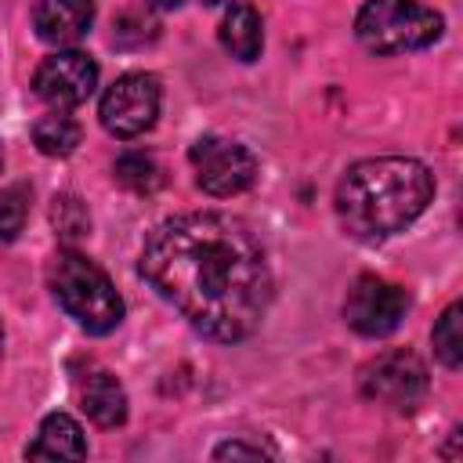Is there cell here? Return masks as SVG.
Instances as JSON below:
<instances>
[{"mask_svg":"<svg viewBox=\"0 0 463 463\" xmlns=\"http://www.w3.org/2000/svg\"><path fill=\"white\" fill-rule=\"evenodd\" d=\"M192 170H195V184L210 195H239L253 184L257 177V159L246 145L232 141V137H217V134H203L192 152Z\"/></svg>","mask_w":463,"mask_h":463,"instance_id":"5b68a950","label":"cell"},{"mask_svg":"<svg viewBox=\"0 0 463 463\" xmlns=\"http://www.w3.org/2000/svg\"><path fill=\"white\" fill-rule=\"evenodd\" d=\"M459 304H449L441 311V318L434 322V354L441 358V365L459 369L463 365V329H459Z\"/></svg>","mask_w":463,"mask_h":463,"instance_id":"9a60e30c","label":"cell"},{"mask_svg":"<svg viewBox=\"0 0 463 463\" xmlns=\"http://www.w3.org/2000/svg\"><path fill=\"white\" fill-rule=\"evenodd\" d=\"M25 213H29V192L22 184L0 188V242H11L22 232Z\"/></svg>","mask_w":463,"mask_h":463,"instance_id":"e0dca14e","label":"cell"},{"mask_svg":"<svg viewBox=\"0 0 463 463\" xmlns=\"http://www.w3.org/2000/svg\"><path fill=\"white\" fill-rule=\"evenodd\" d=\"M434 177L420 159L376 156L354 163L336 184V217L351 239L380 242L405 232L430 203Z\"/></svg>","mask_w":463,"mask_h":463,"instance_id":"7a4b0ae2","label":"cell"},{"mask_svg":"<svg viewBox=\"0 0 463 463\" xmlns=\"http://www.w3.org/2000/svg\"><path fill=\"white\" fill-rule=\"evenodd\" d=\"M116 181L134 192H152L159 184V166L141 152H127L116 159Z\"/></svg>","mask_w":463,"mask_h":463,"instance_id":"2e32d148","label":"cell"},{"mask_svg":"<svg viewBox=\"0 0 463 463\" xmlns=\"http://www.w3.org/2000/svg\"><path fill=\"white\" fill-rule=\"evenodd\" d=\"M47 282H51L54 300L65 307V315L80 329L101 336L123 322V300L116 286L109 282V275L90 257L76 250H61L47 268Z\"/></svg>","mask_w":463,"mask_h":463,"instance_id":"3957f363","label":"cell"},{"mask_svg":"<svg viewBox=\"0 0 463 463\" xmlns=\"http://www.w3.org/2000/svg\"><path fill=\"white\" fill-rule=\"evenodd\" d=\"M94 22V4L90 0H36L33 7V29L43 43L69 47L87 36Z\"/></svg>","mask_w":463,"mask_h":463,"instance_id":"8fae6325","label":"cell"},{"mask_svg":"<svg viewBox=\"0 0 463 463\" xmlns=\"http://www.w3.org/2000/svg\"><path fill=\"white\" fill-rule=\"evenodd\" d=\"M409 311V293L394 282H383L376 275H362L347 300H344V318L354 333L362 336H387L402 326Z\"/></svg>","mask_w":463,"mask_h":463,"instance_id":"ba28073f","label":"cell"},{"mask_svg":"<svg viewBox=\"0 0 463 463\" xmlns=\"http://www.w3.org/2000/svg\"><path fill=\"white\" fill-rule=\"evenodd\" d=\"M51 221H54V228H58V235L65 239V242H72V239H80V235H87V228H90V217H87V206L76 199V195H61V199H54V210H51Z\"/></svg>","mask_w":463,"mask_h":463,"instance_id":"ac0fdd59","label":"cell"},{"mask_svg":"<svg viewBox=\"0 0 463 463\" xmlns=\"http://www.w3.org/2000/svg\"><path fill=\"white\" fill-rule=\"evenodd\" d=\"M203 4H221V0H203Z\"/></svg>","mask_w":463,"mask_h":463,"instance_id":"7402d4cb","label":"cell"},{"mask_svg":"<svg viewBox=\"0 0 463 463\" xmlns=\"http://www.w3.org/2000/svg\"><path fill=\"white\" fill-rule=\"evenodd\" d=\"M152 4H156V7H181L184 0H152Z\"/></svg>","mask_w":463,"mask_h":463,"instance_id":"ffe728a7","label":"cell"},{"mask_svg":"<svg viewBox=\"0 0 463 463\" xmlns=\"http://www.w3.org/2000/svg\"><path fill=\"white\" fill-rule=\"evenodd\" d=\"M29 459H83L87 456V438L80 430V423L69 412H51L36 438L25 445Z\"/></svg>","mask_w":463,"mask_h":463,"instance_id":"7c38bea8","label":"cell"},{"mask_svg":"<svg viewBox=\"0 0 463 463\" xmlns=\"http://www.w3.org/2000/svg\"><path fill=\"white\" fill-rule=\"evenodd\" d=\"M0 354H4V326H0Z\"/></svg>","mask_w":463,"mask_h":463,"instance_id":"44dd1931","label":"cell"},{"mask_svg":"<svg viewBox=\"0 0 463 463\" xmlns=\"http://www.w3.org/2000/svg\"><path fill=\"white\" fill-rule=\"evenodd\" d=\"M33 141L43 156H69L80 145V123L65 109H54L33 123Z\"/></svg>","mask_w":463,"mask_h":463,"instance_id":"5bb4252c","label":"cell"},{"mask_svg":"<svg viewBox=\"0 0 463 463\" xmlns=\"http://www.w3.org/2000/svg\"><path fill=\"white\" fill-rule=\"evenodd\" d=\"M362 394L391 409H416L427 394V365L412 351H383L362 369Z\"/></svg>","mask_w":463,"mask_h":463,"instance_id":"52a82bcc","label":"cell"},{"mask_svg":"<svg viewBox=\"0 0 463 463\" xmlns=\"http://www.w3.org/2000/svg\"><path fill=\"white\" fill-rule=\"evenodd\" d=\"M101 127L116 137H137L145 130H152L156 116H159V80L148 72H127L119 76L105 98H101Z\"/></svg>","mask_w":463,"mask_h":463,"instance_id":"8992f818","label":"cell"},{"mask_svg":"<svg viewBox=\"0 0 463 463\" xmlns=\"http://www.w3.org/2000/svg\"><path fill=\"white\" fill-rule=\"evenodd\" d=\"M0 166H4V152H0Z\"/></svg>","mask_w":463,"mask_h":463,"instance_id":"603a6c76","label":"cell"},{"mask_svg":"<svg viewBox=\"0 0 463 463\" xmlns=\"http://www.w3.org/2000/svg\"><path fill=\"white\" fill-rule=\"evenodd\" d=\"M141 275L192 329L235 344L250 336L271 304V268L257 235L232 213H177L152 228Z\"/></svg>","mask_w":463,"mask_h":463,"instance_id":"6da1fadb","label":"cell"},{"mask_svg":"<svg viewBox=\"0 0 463 463\" xmlns=\"http://www.w3.org/2000/svg\"><path fill=\"white\" fill-rule=\"evenodd\" d=\"M441 25V14L416 0H365L354 18V36L373 54H405L430 47Z\"/></svg>","mask_w":463,"mask_h":463,"instance_id":"277c9868","label":"cell"},{"mask_svg":"<svg viewBox=\"0 0 463 463\" xmlns=\"http://www.w3.org/2000/svg\"><path fill=\"white\" fill-rule=\"evenodd\" d=\"M33 87H36V98L47 101L51 109H76L94 94L98 65L83 51H58L40 61Z\"/></svg>","mask_w":463,"mask_h":463,"instance_id":"9c48e42d","label":"cell"},{"mask_svg":"<svg viewBox=\"0 0 463 463\" xmlns=\"http://www.w3.org/2000/svg\"><path fill=\"white\" fill-rule=\"evenodd\" d=\"M72 391L80 409L98 423V427H119L127 420V394L123 383L98 362H76L72 365Z\"/></svg>","mask_w":463,"mask_h":463,"instance_id":"30bf717a","label":"cell"},{"mask_svg":"<svg viewBox=\"0 0 463 463\" xmlns=\"http://www.w3.org/2000/svg\"><path fill=\"white\" fill-rule=\"evenodd\" d=\"M235 459V456H246V459H260V456H268L260 445H246V441H224V445H217L213 449V459Z\"/></svg>","mask_w":463,"mask_h":463,"instance_id":"d6986e66","label":"cell"},{"mask_svg":"<svg viewBox=\"0 0 463 463\" xmlns=\"http://www.w3.org/2000/svg\"><path fill=\"white\" fill-rule=\"evenodd\" d=\"M221 47L239 58V61H253L264 47V25H260V14L253 4H232L221 18Z\"/></svg>","mask_w":463,"mask_h":463,"instance_id":"4fadbf2b","label":"cell"}]
</instances>
